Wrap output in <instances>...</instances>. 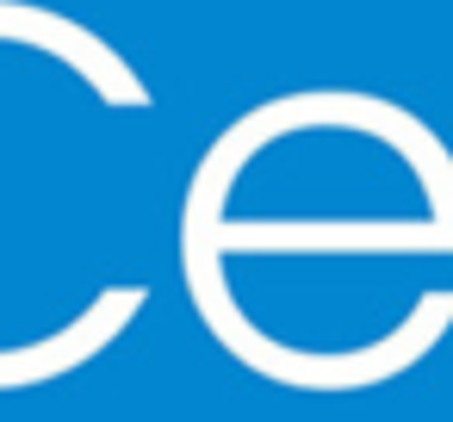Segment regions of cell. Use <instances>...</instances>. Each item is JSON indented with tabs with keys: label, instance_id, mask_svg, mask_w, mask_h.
<instances>
[]
</instances>
